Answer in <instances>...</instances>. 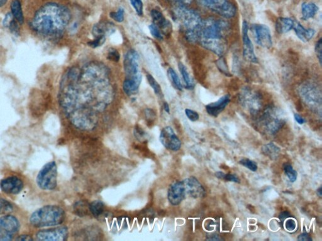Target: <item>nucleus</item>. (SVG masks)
<instances>
[{
  "mask_svg": "<svg viewBox=\"0 0 322 241\" xmlns=\"http://www.w3.org/2000/svg\"><path fill=\"white\" fill-rule=\"evenodd\" d=\"M14 209V205L10 201L0 198V215L10 214Z\"/></svg>",
  "mask_w": 322,
  "mask_h": 241,
  "instance_id": "obj_29",
  "label": "nucleus"
},
{
  "mask_svg": "<svg viewBox=\"0 0 322 241\" xmlns=\"http://www.w3.org/2000/svg\"><path fill=\"white\" fill-rule=\"evenodd\" d=\"M199 3L222 17L231 18L236 16V6L228 0H198Z\"/></svg>",
  "mask_w": 322,
  "mask_h": 241,
  "instance_id": "obj_9",
  "label": "nucleus"
},
{
  "mask_svg": "<svg viewBox=\"0 0 322 241\" xmlns=\"http://www.w3.org/2000/svg\"><path fill=\"white\" fill-rule=\"evenodd\" d=\"M239 164L244 167H246L254 172L258 170L257 164L253 160L248 159V158H243V159L241 160Z\"/></svg>",
  "mask_w": 322,
  "mask_h": 241,
  "instance_id": "obj_35",
  "label": "nucleus"
},
{
  "mask_svg": "<svg viewBox=\"0 0 322 241\" xmlns=\"http://www.w3.org/2000/svg\"><path fill=\"white\" fill-rule=\"evenodd\" d=\"M16 241H33V239L29 235H21L19 236L16 239Z\"/></svg>",
  "mask_w": 322,
  "mask_h": 241,
  "instance_id": "obj_48",
  "label": "nucleus"
},
{
  "mask_svg": "<svg viewBox=\"0 0 322 241\" xmlns=\"http://www.w3.org/2000/svg\"><path fill=\"white\" fill-rule=\"evenodd\" d=\"M243 56L245 60L257 63L258 59L254 52L253 43L249 37V25L245 21L242 23Z\"/></svg>",
  "mask_w": 322,
  "mask_h": 241,
  "instance_id": "obj_16",
  "label": "nucleus"
},
{
  "mask_svg": "<svg viewBox=\"0 0 322 241\" xmlns=\"http://www.w3.org/2000/svg\"><path fill=\"white\" fill-rule=\"evenodd\" d=\"M68 238L66 227H58L40 230L36 234V238L41 241H64Z\"/></svg>",
  "mask_w": 322,
  "mask_h": 241,
  "instance_id": "obj_14",
  "label": "nucleus"
},
{
  "mask_svg": "<svg viewBox=\"0 0 322 241\" xmlns=\"http://www.w3.org/2000/svg\"><path fill=\"white\" fill-rule=\"evenodd\" d=\"M289 215V213L288 212H282L281 214L279 215V219H280L281 221H285V220L287 219L288 217H289V216H288Z\"/></svg>",
  "mask_w": 322,
  "mask_h": 241,
  "instance_id": "obj_50",
  "label": "nucleus"
},
{
  "mask_svg": "<svg viewBox=\"0 0 322 241\" xmlns=\"http://www.w3.org/2000/svg\"><path fill=\"white\" fill-rule=\"evenodd\" d=\"M163 107H164V111H166V113H170V108H169L168 104H167V103H164Z\"/></svg>",
  "mask_w": 322,
  "mask_h": 241,
  "instance_id": "obj_52",
  "label": "nucleus"
},
{
  "mask_svg": "<svg viewBox=\"0 0 322 241\" xmlns=\"http://www.w3.org/2000/svg\"><path fill=\"white\" fill-rule=\"evenodd\" d=\"M315 52H316L317 58L319 59L320 63L322 64V40L320 39L315 45Z\"/></svg>",
  "mask_w": 322,
  "mask_h": 241,
  "instance_id": "obj_43",
  "label": "nucleus"
},
{
  "mask_svg": "<svg viewBox=\"0 0 322 241\" xmlns=\"http://www.w3.org/2000/svg\"><path fill=\"white\" fill-rule=\"evenodd\" d=\"M139 55L135 50L127 53L124 62L126 78L123 83V90L128 96L136 94L139 91L142 80L139 63Z\"/></svg>",
  "mask_w": 322,
  "mask_h": 241,
  "instance_id": "obj_6",
  "label": "nucleus"
},
{
  "mask_svg": "<svg viewBox=\"0 0 322 241\" xmlns=\"http://www.w3.org/2000/svg\"><path fill=\"white\" fill-rule=\"evenodd\" d=\"M208 241H221L222 240V238H220L219 236L214 235L212 237H211L210 238L207 239Z\"/></svg>",
  "mask_w": 322,
  "mask_h": 241,
  "instance_id": "obj_51",
  "label": "nucleus"
},
{
  "mask_svg": "<svg viewBox=\"0 0 322 241\" xmlns=\"http://www.w3.org/2000/svg\"><path fill=\"white\" fill-rule=\"evenodd\" d=\"M40 189L51 191L58 185V166L54 161L46 164L38 173L36 179Z\"/></svg>",
  "mask_w": 322,
  "mask_h": 241,
  "instance_id": "obj_8",
  "label": "nucleus"
},
{
  "mask_svg": "<svg viewBox=\"0 0 322 241\" xmlns=\"http://www.w3.org/2000/svg\"><path fill=\"white\" fill-rule=\"evenodd\" d=\"M24 187L22 179L16 176H10L0 181V189L6 194L16 195L20 193Z\"/></svg>",
  "mask_w": 322,
  "mask_h": 241,
  "instance_id": "obj_18",
  "label": "nucleus"
},
{
  "mask_svg": "<svg viewBox=\"0 0 322 241\" xmlns=\"http://www.w3.org/2000/svg\"><path fill=\"white\" fill-rule=\"evenodd\" d=\"M319 8L316 4L313 3H304L302 5V20H308L313 18L317 14Z\"/></svg>",
  "mask_w": 322,
  "mask_h": 241,
  "instance_id": "obj_24",
  "label": "nucleus"
},
{
  "mask_svg": "<svg viewBox=\"0 0 322 241\" xmlns=\"http://www.w3.org/2000/svg\"><path fill=\"white\" fill-rule=\"evenodd\" d=\"M149 29L150 33H151V35L154 38L158 40L163 39L162 33H161L160 29L156 25L152 23V24L149 25Z\"/></svg>",
  "mask_w": 322,
  "mask_h": 241,
  "instance_id": "obj_38",
  "label": "nucleus"
},
{
  "mask_svg": "<svg viewBox=\"0 0 322 241\" xmlns=\"http://www.w3.org/2000/svg\"><path fill=\"white\" fill-rule=\"evenodd\" d=\"M107 59L112 62H118L120 59L119 52L114 48H110L108 52Z\"/></svg>",
  "mask_w": 322,
  "mask_h": 241,
  "instance_id": "obj_39",
  "label": "nucleus"
},
{
  "mask_svg": "<svg viewBox=\"0 0 322 241\" xmlns=\"http://www.w3.org/2000/svg\"><path fill=\"white\" fill-rule=\"evenodd\" d=\"M167 74H168L169 77H170L171 81H172L174 86L177 89V90H183V85H182L181 80H180L179 76L177 75V73H176L175 70L172 68H169L167 70Z\"/></svg>",
  "mask_w": 322,
  "mask_h": 241,
  "instance_id": "obj_30",
  "label": "nucleus"
},
{
  "mask_svg": "<svg viewBox=\"0 0 322 241\" xmlns=\"http://www.w3.org/2000/svg\"><path fill=\"white\" fill-rule=\"evenodd\" d=\"M65 211L58 206H46L32 213L29 222L33 227L44 228L58 226L64 223Z\"/></svg>",
  "mask_w": 322,
  "mask_h": 241,
  "instance_id": "obj_7",
  "label": "nucleus"
},
{
  "mask_svg": "<svg viewBox=\"0 0 322 241\" xmlns=\"http://www.w3.org/2000/svg\"><path fill=\"white\" fill-rule=\"evenodd\" d=\"M294 23L295 21L290 18H279L276 22V31L280 34L288 33L293 29Z\"/></svg>",
  "mask_w": 322,
  "mask_h": 241,
  "instance_id": "obj_23",
  "label": "nucleus"
},
{
  "mask_svg": "<svg viewBox=\"0 0 322 241\" xmlns=\"http://www.w3.org/2000/svg\"><path fill=\"white\" fill-rule=\"evenodd\" d=\"M145 115L147 117L148 120H154V118L156 117L155 113L153 110L148 109L145 111Z\"/></svg>",
  "mask_w": 322,
  "mask_h": 241,
  "instance_id": "obj_45",
  "label": "nucleus"
},
{
  "mask_svg": "<svg viewBox=\"0 0 322 241\" xmlns=\"http://www.w3.org/2000/svg\"><path fill=\"white\" fill-rule=\"evenodd\" d=\"M262 151L264 155L269 156L271 159L276 160L280 153V149L274 144L271 143L262 147Z\"/></svg>",
  "mask_w": 322,
  "mask_h": 241,
  "instance_id": "obj_26",
  "label": "nucleus"
},
{
  "mask_svg": "<svg viewBox=\"0 0 322 241\" xmlns=\"http://www.w3.org/2000/svg\"><path fill=\"white\" fill-rule=\"evenodd\" d=\"M239 100L241 105L251 113H257L261 107L260 95L249 88H244L242 90Z\"/></svg>",
  "mask_w": 322,
  "mask_h": 241,
  "instance_id": "obj_12",
  "label": "nucleus"
},
{
  "mask_svg": "<svg viewBox=\"0 0 322 241\" xmlns=\"http://www.w3.org/2000/svg\"><path fill=\"white\" fill-rule=\"evenodd\" d=\"M222 180H225V181H233V182L239 183L240 182V180L238 178V177L236 175L230 174H225L224 173L223 178Z\"/></svg>",
  "mask_w": 322,
  "mask_h": 241,
  "instance_id": "obj_44",
  "label": "nucleus"
},
{
  "mask_svg": "<svg viewBox=\"0 0 322 241\" xmlns=\"http://www.w3.org/2000/svg\"><path fill=\"white\" fill-rule=\"evenodd\" d=\"M230 101L229 95H225L216 102L209 104L206 105V110L209 115L217 117L224 111Z\"/></svg>",
  "mask_w": 322,
  "mask_h": 241,
  "instance_id": "obj_20",
  "label": "nucleus"
},
{
  "mask_svg": "<svg viewBox=\"0 0 322 241\" xmlns=\"http://www.w3.org/2000/svg\"><path fill=\"white\" fill-rule=\"evenodd\" d=\"M229 23L213 18L202 20L198 30V42L207 50L222 57L226 48V35L229 32Z\"/></svg>",
  "mask_w": 322,
  "mask_h": 241,
  "instance_id": "obj_3",
  "label": "nucleus"
},
{
  "mask_svg": "<svg viewBox=\"0 0 322 241\" xmlns=\"http://www.w3.org/2000/svg\"><path fill=\"white\" fill-rule=\"evenodd\" d=\"M283 168L284 171H285L286 175H287L290 181H291V182H294V181H296V179H297L298 173L296 172L295 170H294L291 165L285 164L284 165Z\"/></svg>",
  "mask_w": 322,
  "mask_h": 241,
  "instance_id": "obj_32",
  "label": "nucleus"
},
{
  "mask_svg": "<svg viewBox=\"0 0 322 241\" xmlns=\"http://www.w3.org/2000/svg\"><path fill=\"white\" fill-rule=\"evenodd\" d=\"M293 29L294 32L296 33V36L304 42L310 41L315 34L314 29H305L300 23L296 22V21Z\"/></svg>",
  "mask_w": 322,
  "mask_h": 241,
  "instance_id": "obj_22",
  "label": "nucleus"
},
{
  "mask_svg": "<svg viewBox=\"0 0 322 241\" xmlns=\"http://www.w3.org/2000/svg\"><path fill=\"white\" fill-rule=\"evenodd\" d=\"M89 209L95 217H98L103 213L104 204L100 200L93 201L89 206Z\"/></svg>",
  "mask_w": 322,
  "mask_h": 241,
  "instance_id": "obj_28",
  "label": "nucleus"
},
{
  "mask_svg": "<svg viewBox=\"0 0 322 241\" xmlns=\"http://www.w3.org/2000/svg\"><path fill=\"white\" fill-rule=\"evenodd\" d=\"M133 134H134V136L137 140L141 141V142L147 141L148 139H149V135L139 126L135 127L134 130H133Z\"/></svg>",
  "mask_w": 322,
  "mask_h": 241,
  "instance_id": "obj_31",
  "label": "nucleus"
},
{
  "mask_svg": "<svg viewBox=\"0 0 322 241\" xmlns=\"http://www.w3.org/2000/svg\"><path fill=\"white\" fill-rule=\"evenodd\" d=\"M185 114L188 119L193 122L196 121L200 118L199 114L197 112L193 111V110L186 109Z\"/></svg>",
  "mask_w": 322,
  "mask_h": 241,
  "instance_id": "obj_41",
  "label": "nucleus"
},
{
  "mask_svg": "<svg viewBox=\"0 0 322 241\" xmlns=\"http://www.w3.org/2000/svg\"><path fill=\"white\" fill-rule=\"evenodd\" d=\"M71 20L69 10L54 3L42 6L31 22V29L37 34L46 38H58L63 35Z\"/></svg>",
  "mask_w": 322,
  "mask_h": 241,
  "instance_id": "obj_2",
  "label": "nucleus"
},
{
  "mask_svg": "<svg viewBox=\"0 0 322 241\" xmlns=\"http://www.w3.org/2000/svg\"><path fill=\"white\" fill-rule=\"evenodd\" d=\"M216 65H217V67H218V69H219V71L221 72L222 73H223L224 75H225L226 76L230 75L229 70H228L227 67V64H226L225 60L224 58L220 57V58L219 59V60H217V62H216Z\"/></svg>",
  "mask_w": 322,
  "mask_h": 241,
  "instance_id": "obj_33",
  "label": "nucleus"
},
{
  "mask_svg": "<svg viewBox=\"0 0 322 241\" xmlns=\"http://www.w3.org/2000/svg\"><path fill=\"white\" fill-rule=\"evenodd\" d=\"M298 240L300 241H312V239L307 234H302L298 236Z\"/></svg>",
  "mask_w": 322,
  "mask_h": 241,
  "instance_id": "obj_47",
  "label": "nucleus"
},
{
  "mask_svg": "<svg viewBox=\"0 0 322 241\" xmlns=\"http://www.w3.org/2000/svg\"><path fill=\"white\" fill-rule=\"evenodd\" d=\"M8 0H0V8L3 7L7 3Z\"/></svg>",
  "mask_w": 322,
  "mask_h": 241,
  "instance_id": "obj_53",
  "label": "nucleus"
},
{
  "mask_svg": "<svg viewBox=\"0 0 322 241\" xmlns=\"http://www.w3.org/2000/svg\"><path fill=\"white\" fill-rule=\"evenodd\" d=\"M20 228V222L14 215H4L0 217V241H12Z\"/></svg>",
  "mask_w": 322,
  "mask_h": 241,
  "instance_id": "obj_10",
  "label": "nucleus"
},
{
  "mask_svg": "<svg viewBox=\"0 0 322 241\" xmlns=\"http://www.w3.org/2000/svg\"><path fill=\"white\" fill-rule=\"evenodd\" d=\"M322 187H320L319 190H317V195L320 196V197H322Z\"/></svg>",
  "mask_w": 322,
  "mask_h": 241,
  "instance_id": "obj_54",
  "label": "nucleus"
},
{
  "mask_svg": "<svg viewBox=\"0 0 322 241\" xmlns=\"http://www.w3.org/2000/svg\"><path fill=\"white\" fill-rule=\"evenodd\" d=\"M106 40V37L95 38L94 40L89 42L88 45L93 48L99 47L103 45Z\"/></svg>",
  "mask_w": 322,
  "mask_h": 241,
  "instance_id": "obj_40",
  "label": "nucleus"
},
{
  "mask_svg": "<svg viewBox=\"0 0 322 241\" xmlns=\"http://www.w3.org/2000/svg\"><path fill=\"white\" fill-rule=\"evenodd\" d=\"M160 140L167 150L177 151L181 149V141L170 126H166L162 129L160 133Z\"/></svg>",
  "mask_w": 322,
  "mask_h": 241,
  "instance_id": "obj_15",
  "label": "nucleus"
},
{
  "mask_svg": "<svg viewBox=\"0 0 322 241\" xmlns=\"http://www.w3.org/2000/svg\"><path fill=\"white\" fill-rule=\"evenodd\" d=\"M147 79L150 86L153 89L154 92L157 95H158V96L162 94V90H161V86L158 82L156 81V79L150 75H147Z\"/></svg>",
  "mask_w": 322,
  "mask_h": 241,
  "instance_id": "obj_34",
  "label": "nucleus"
},
{
  "mask_svg": "<svg viewBox=\"0 0 322 241\" xmlns=\"http://www.w3.org/2000/svg\"><path fill=\"white\" fill-rule=\"evenodd\" d=\"M205 195L204 187L194 177L171 184L167 192V198L173 206H177L187 198H202Z\"/></svg>",
  "mask_w": 322,
  "mask_h": 241,
  "instance_id": "obj_4",
  "label": "nucleus"
},
{
  "mask_svg": "<svg viewBox=\"0 0 322 241\" xmlns=\"http://www.w3.org/2000/svg\"><path fill=\"white\" fill-rule=\"evenodd\" d=\"M173 16L185 31L188 41L191 43L198 42V30L203 20L200 15L186 5H177L173 10Z\"/></svg>",
  "mask_w": 322,
  "mask_h": 241,
  "instance_id": "obj_5",
  "label": "nucleus"
},
{
  "mask_svg": "<svg viewBox=\"0 0 322 241\" xmlns=\"http://www.w3.org/2000/svg\"><path fill=\"white\" fill-rule=\"evenodd\" d=\"M260 122L266 130L272 134L277 132L285 123V120L279 115L277 109L272 107L265 111L264 115L260 118Z\"/></svg>",
  "mask_w": 322,
  "mask_h": 241,
  "instance_id": "obj_13",
  "label": "nucleus"
},
{
  "mask_svg": "<svg viewBox=\"0 0 322 241\" xmlns=\"http://www.w3.org/2000/svg\"><path fill=\"white\" fill-rule=\"evenodd\" d=\"M132 7L134 8L135 12L139 16H142L143 15V3L142 0H129Z\"/></svg>",
  "mask_w": 322,
  "mask_h": 241,
  "instance_id": "obj_37",
  "label": "nucleus"
},
{
  "mask_svg": "<svg viewBox=\"0 0 322 241\" xmlns=\"http://www.w3.org/2000/svg\"><path fill=\"white\" fill-rule=\"evenodd\" d=\"M109 72L104 65L92 63L69 69L61 80L59 101L70 121L78 128L96 126V112L103 111L113 98Z\"/></svg>",
  "mask_w": 322,
  "mask_h": 241,
  "instance_id": "obj_1",
  "label": "nucleus"
},
{
  "mask_svg": "<svg viewBox=\"0 0 322 241\" xmlns=\"http://www.w3.org/2000/svg\"><path fill=\"white\" fill-rule=\"evenodd\" d=\"M124 10L120 8L117 12H112L110 14V18L118 23L124 20Z\"/></svg>",
  "mask_w": 322,
  "mask_h": 241,
  "instance_id": "obj_36",
  "label": "nucleus"
},
{
  "mask_svg": "<svg viewBox=\"0 0 322 241\" xmlns=\"http://www.w3.org/2000/svg\"><path fill=\"white\" fill-rule=\"evenodd\" d=\"M299 93L303 100L309 106L317 108L321 106L322 102L321 90L317 84L312 82H305L300 86Z\"/></svg>",
  "mask_w": 322,
  "mask_h": 241,
  "instance_id": "obj_11",
  "label": "nucleus"
},
{
  "mask_svg": "<svg viewBox=\"0 0 322 241\" xmlns=\"http://www.w3.org/2000/svg\"><path fill=\"white\" fill-rule=\"evenodd\" d=\"M294 119H295L296 122H297L298 123H299L300 124H304L305 122V120L304 119L302 116L298 115V114H295V115H294Z\"/></svg>",
  "mask_w": 322,
  "mask_h": 241,
  "instance_id": "obj_49",
  "label": "nucleus"
},
{
  "mask_svg": "<svg viewBox=\"0 0 322 241\" xmlns=\"http://www.w3.org/2000/svg\"><path fill=\"white\" fill-rule=\"evenodd\" d=\"M297 227L295 220L293 219H288L285 222V227L288 231L293 232L296 230Z\"/></svg>",
  "mask_w": 322,
  "mask_h": 241,
  "instance_id": "obj_42",
  "label": "nucleus"
},
{
  "mask_svg": "<svg viewBox=\"0 0 322 241\" xmlns=\"http://www.w3.org/2000/svg\"><path fill=\"white\" fill-rule=\"evenodd\" d=\"M11 13L12 15L20 24H23L24 22V16H23L22 4L19 0H14L12 2Z\"/></svg>",
  "mask_w": 322,
  "mask_h": 241,
  "instance_id": "obj_25",
  "label": "nucleus"
},
{
  "mask_svg": "<svg viewBox=\"0 0 322 241\" xmlns=\"http://www.w3.org/2000/svg\"><path fill=\"white\" fill-rule=\"evenodd\" d=\"M115 31V26L113 23L109 22L97 23L92 29V33L95 38L106 37V36L113 34Z\"/></svg>",
  "mask_w": 322,
  "mask_h": 241,
  "instance_id": "obj_21",
  "label": "nucleus"
},
{
  "mask_svg": "<svg viewBox=\"0 0 322 241\" xmlns=\"http://www.w3.org/2000/svg\"><path fill=\"white\" fill-rule=\"evenodd\" d=\"M169 1L174 2L177 5H186L192 3L193 0H169Z\"/></svg>",
  "mask_w": 322,
  "mask_h": 241,
  "instance_id": "obj_46",
  "label": "nucleus"
},
{
  "mask_svg": "<svg viewBox=\"0 0 322 241\" xmlns=\"http://www.w3.org/2000/svg\"><path fill=\"white\" fill-rule=\"evenodd\" d=\"M178 67L180 73L183 77L184 82H185L186 88L188 90H193L194 87V83L193 80L191 78L190 74L188 73V70L186 69L185 65L183 63L179 62L178 63Z\"/></svg>",
  "mask_w": 322,
  "mask_h": 241,
  "instance_id": "obj_27",
  "label": "nucleus"
},
{
  "mask_svg": "<svg viewBox=\"0 0 322 241\" xmlns=\"http://www.w3.org/2000/svg\"><path fill=\"white\" fill-rule=\"evenodd\" d=\"M253 30L256 43L258 45L266 48H270L272 46V37L268 27L261 24L253 25Z\"/></svg>",
  "mask_w": 322,
  "mask_h": 241,
  "instance_id": "obj_17",
  "label": "nucleus"
},
{
  "mask_svg": "<svg viewBox=\"0 0 322 241\" xmlns=\"http://www.w3.org/2000/svg\"><path fill=\"white\" fill-rule=\"evenodd\" d=\"M150 15L154 24L160 29L161 31H162L165 35H170L172 31V24L165 18L162 13L157 10H152Z\"/></svg>",
  "mask_w": 322,
  "mask_h": 241,
  "instance_id": "obj_19",
  "label": "nucleus"
}]
</instances>
